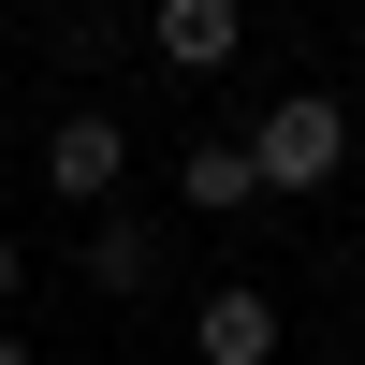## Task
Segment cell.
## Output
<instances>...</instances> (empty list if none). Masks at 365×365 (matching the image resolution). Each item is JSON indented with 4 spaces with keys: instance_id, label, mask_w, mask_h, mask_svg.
I'll list each match as a JSON object with an SVG mask.
<instances>
[{
    "instance_id": "2",
    "label": "cell",
    "mask_w": 365,
    "mask_h": 365,
    "mask_svg": "<svg viewBox=\"0 0 365 365\" xmlns=\"http://www.w3.org/2000/svg\"><path fill=\"white\" fill-rule=\"evenodd\" d=\"M44 190H58V205H88V220H103V205L132 190V132H117L103 103H73V117H44Z\"/></svg>"
},
{
    "instance_id": "6",
    "label": "cell",
    "mask_w": 365,
    "mask_h": 365,
    "mask_svg": "<svg viewBox=\"0 0 365 365\" xmlns=\"http://www.w3.org/2000/svg\"><path fill=\"white\" fill-rule=\"evenodd\" d=\"M175 190H190V220H249V205H263V175H249V146H234V132H190Z\"/></svg>"
},
{
    "instance_id": "8",
    "label": "cell",
    "mask_w": 365,
    "mask_h": 365,
    "mask_svg": "<svg viewBox=\"0 0 365 365\" xmlns=\"http://www.w3.org/2000/svg\"><path fill=\"white\" fill-rule=\"evenodd\" d=\"M0 365H44V351H29V336H15V322H0Z\"/></svg>"
},
{
    "instance_id": "3",
    "label": "cell",
    "mask_w": 365,
    "mask_h": 365,
    "mask_svg": "<svg viewBox=\"0 0 365 365\" xmlns=\"http://www.w3.org/2000/svg\"><path fill=\"white\" fill-rule=\"evenodd\" d=\"M73 263H88V292H103V307H146V292H161V220H146V205H103V220L73 234Z\"/></svg>"
},
{
    "instance_id": "4",
    "label": "cell",
    "mask_w": 365,
    "mask_h": 365,
    "mask_svg": "<svg viewBox=\"0 0 365 365\" xmlns=\"http://www.w3.org/2000/svg\"><path fill=\"white\" fill-rule=\"evenodd\" d=\"M146 58H161V73H234V44H249V15H234V0H161V15L132 29Z\"/></svg>"
},
{
    "instance_id": "1",
    "label": "cell",
    "mask_w": 365,
    "mask_h": 365,
    "mask_svg": "<svg viewBox=\"0 0 365 365\" xmlns=\"http://www.w3.org/2000/svg\"><path fill=\"white\" fill-rule=\"evenodd\" d=\"M234 146H249L263 205H322V190L351 175V103H336V88H278V103H263Z\"/></svg>"
},
{
    "instance_id": "9",
    "label": "cell",
    "mask_w": 365,
    "mask_h": 365,
    "mask_svg": "<svg viewBox=\"0 0 365 365\" xmlns=\"http://www.w3.org/2000/svg\"><path fill=\"white\" fill-rule=\"evenodd\" d=\"M351 278H365V220H351Z\"/></svg>"
},
{
    "instance_id": "7",
    "label": "cell",
    "mask_w": 365,
    "mask_h": 365,
    "mask_svg": "<svg viewBox=\"0 0 365 365\" xmlns=\"http://www.w3.org/2000/svg\"><path fill=\"white\" fill-rule=\"evenodd\" d=\"M15 292H29V249H15V234H0V322H15Z\"/></svg>"
},
{
    "instance_id": "5",
    "label": "cell",
    "mask_w": 365,
    "mask_h": 365,
    "mask_svg": "<svg viewBox=\"0 0 365 365\" xmlns=\"http://www.w3.org/2000/svg\"><path fill=\"white\" fill-rule=\"evenodd\" d=\"M190 351H205V365H278V292L220 278V292H205V322H190Z\"/></svg>"
}]
</instances>
